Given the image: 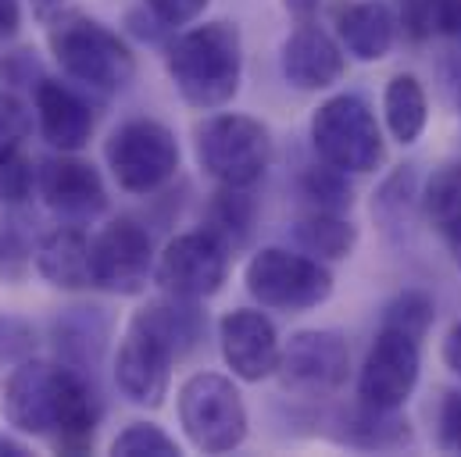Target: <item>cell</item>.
Wrapping results in <instances>:
<instances>
[{
    "instance_id": "1",
    "label": "cell",
    "mask_w": 461,
    "mask_h": 457,
    "mask_svg": "<svg viewBox=\"0 0 461 457\" xmlns=\"http://www.w3.org/2000/svg\"><path fill=\"white\" fill-rule=\"evenodd\" d=\"M4 418L18 433L47 440L58 454H86L97 433V400L76 368L25 357L7 375Z\"/></svg>"
},
{
    "instance_id": "2",
    "label": "cell",
    "mask_w": 461,
    "mask_h": 457,
    "mask_svg": "<svg viewBox=\"0 0 461 457\" xmlns=\"http://www.w3.org/2000/svg\"><path fill=\"white\" fill-rule=\"evenodd\" d=\"M201 333L204 318L197 300L165 293L161 300L143 304L129 318L115 354V382L122 397H129L136 408H161L168 397L172 364L197 346Z\"/></svg>"
},
{
    "instance_id": "3",
    "label": "cell",
    "mask_w": 461,
    "mask_h": 457,
    "mask_svg": "<svg viewBox=\"0 0 461 457\" xmlns=\"http://www.w3.org/2000/svg\"><path fill=\"white\" fill-rule=\"evenodd\" d=\"M168 79L190 108L212 112L230 104L243 79V40L232 22H204L179 32L165 54Z\"/></svg>"
},
{
    "instance_id": "4",
    "label": "cell",
    "mask_w": 461,
    "mask_h": 457,
    "mask_svg": "<svg viewBox=\"0 0 461 457\" xmlns=\"http://www.w3.org/2000/svg\"><path fill=\"white\" fill-rule=\"evenodd\" d=\"M47 47L61 72L90 90L118 94L136 76V58L129 43L86 11H54L47 18Z\"/></svg>"
},
{
    "instance_id": "5",
    "label": "cell",
    "mask_w": 461,
    "mask_h": 457,
    "mask_svg": "<svg viewBox=\"0 0 461 457\" xmlns=\"http://www.w3.org/2000/svg\"><path fill=\"white\" fill-rule=\"evenodd\" d=\"M247 293L272 311H312L330 300L333 272L308 254H294L286 246H261L243 268Z\"/></svg>"
},
{
    "instance_id": "6",
    "label": "cell",
    "mask_w": 461,
    "mask_h": 457,
    "mask_svg": "<svg viewBox=\"0 0 461 457\" xmlns=\"http://www.w3.org/2000/svg\"><path fill=\"white\" fill-rule=\"evenodd\" d=\"M312 147L319 161L340 168L347 175L375 172L386 157L383 129L375 114L354 94H340L319 104V112L312 114Z\"/></svg>"
},
{
    "instance_id": "7",
    "label": "cell",
    "mask_w": 461,
    "mask_h": 457,
    "mask_svg": "<svg viewBox=\"0 0 461 457\" xmlns=\"http://www.w3.org/2000/svg\"><path fill=\"white\" fill-rule=\"evenodd\" d=\"M197 161L219 186H254L272 165V132L250 114H215L197 129Z\"/></svg>"
},
{
    "instance_id": "8",
    "label": "cell",
    "mask_w": 461,
    "mask_h": 457,
    "mask_svg": "<svg viewBox=\"0 0 461 457\" xmlns=\"http://www.w3.org/2000/svg\"><path fill=\"white\" fill-rule=\"evenodd\" d=\"M179 426L204 454H230L247 440V408L232 379L197 372L179 386Z\"/></svg>"
},
{
    "instance_id": "9",
    "label": "cell",
    "mask_w": 461,
    "mask_h": 457,
    "mask_svg": "<svg viewBox=\"0 0 461 457\" xmlns=\"http://www.w3.org/2000/svg\"><path fill=\"white\" fill-rule=\"evenodd\" d=\"M108 168L125 193H154L179 168V143L168 125L154 118L122 121L104 143Z\"/></svg>"
},
{
    "instance_id": "10",
    "label": "cell",
    "mask_w": 461,
    "mask_h": 457,
    "mask_svg": "<svg viewBox=\"0 0 461 457\" xmlns=\"http://www.w3.org/2000/svg\"><path fill=\"white\" fill-rule=\"evenodd\" d=\"M226 272H230V246L208 228L168 239V246L154 261V282L168 297H183V300L215 297L226 282Z\"/></svg>"
},
{
    "instance_id": "11",
    "label": "cell",
    "mask_w": 461,
    "mask_h": 457,
    "mask_svg": "<svg viewBox=\"0 0 461 457\" xmlns=\"http://www.w3.org/2000/svg\"><path fill=\"white\" fill-rule=\"evenodd\" d=\"M347 368H350V346L340 333L301 329L283 346L276 375H279L286 393L304 397V400H319V397H333L344 386Z\"/></svg>"
},
{
    "instance_id": "12",
    "label": "cell",
    "mask_w": 461,
    "mask_h": 457,
    "mask_svg": "<svg viewBox=\"0 0 461 457\" xmlns=\"http://www.w3.org/2000/svg\"><path fill=\"white\" fill-rule=\"evenodd\" d=\"M419 368H422L419 340L408 336L404 329L383 326L357 372V400L383 411H401L419 386Z\"/></svg>"
},
{
    "instance_id": "13",
    "label": "cell",
    "mask_w": 461,
    "mask_h": 457,
    "mask_svg": "<svg viewBox=\"0 0 461 457\" xmlns=\"http://www.w3.org/2000/svg\"><path fill=\"white\" fill-rule=\"evenodd\" d=\"M90 268H94V286L97 290H108L115 297L143 293L147 279L154 275L150 232L132 219L108 222L90 239Z\"/></svg>"
},
{
    "instance_id": "14",
    "label": "cell",
    "mask_w": 461,
    "mask_h": 457,
    "mask_svg": "<svg viewBox=\"0 0 461 457\" xmlns=\"http://www.w3.org/2000/svg\"><path fill=\"white\" fill-rule=\"evenodd\" d=\"M36 190L54 215H61L76 226L104 215V208H108V190H104L101 172L90 161H79L72 154L47 157L36 168Z\"/></svg>"
},
{
    "instance_id": "15",
    "label": "cell",
    "mask_w": 461,
    "mask_h": 457,
    "mask_svg": "<svg viewBox=\"0 0 461 457\" xmlns=\"http://www.w3.org/2000/svg\"><path fill=\"white\" fill-rule=\"evenodd\" d=\"M219 343L232 375L243 382H261L279 372V357H283L279 333L261 311H250V308L230 311L219 322Z\"/></svg>"
},
{
    "instance_id": "16",
    "label": "cell",
    "mask_w": 461,
    "mask_h": 457,
    "mask_svg": "<svg viewBox=\"0 0 461 457\" xmlns=\"http://www.w3.org/2000/svg\"><path fill=\"white\" fill-rule=\"evenodd\" d=\"M279 61L283 76L297 90H330L347 68L340 43L322 25H297L283 43Z\"/></svg>"
},
{
    "instance_id": "17",
    "label": "cell",
    "mask_w": 461,
    "mask_h": 457,
    "mask_svg": "<svg viewBox=\"0 0 461 457\" xmlns=\"http://www.w3.org/2000/svg\"><path fill=\"white\" fill-rule=\"evenodd\" d=\"M32 104H36V121H40V132L43 139L61 150V154H76L90 143L94 136V112L90 104L65 83L58 79H40L36 83V94H32Z\"/></svg>"
},
{
    "instance_id": "18",
    "label": "cell",
    "mask_w": 461,
    "mask_h": 457,
    "mask_svg": "<svg viewBox=\"0 0 461 457\" xmlns=\"http://www.w3.org/2000/svg\"><path fill=\"white\" fill-rule=\"evenodd\" d=\"M337 32L350 58L383 61L397 40V14L386 0H357L337 11Z\"/></svg>"
},
{
    "instance_id": "19",
    "label": "cell",
    "mask_w": 461,
    "mask_h": 457,
    "mask_svg": "<svg viewBox=\"0 0 461 457\" xmlns=\"http://www.w3.org/2000/svg\"><path fill=\"white\" fill-rule=\"evenodd\" d=\"M36 272L58 290H90L94 286L90 236L76 222L47 232L36 246Z\"/></svg>"
},
{
    "instance_id": "20",
    "label": "cell",
    "mask_w": 461,
    "mask_h": 457,
    "mask_svg": "<svg viewBox=\"0 0 461 457\" xmlns=\"http://www.w3.org/2000/svg\"><path fill=\"white\" fill-rule=\"evenodd\" d=\"M383 114H386V129L397 143H415L426 129V118H429V104H426V90L415 76L401 72L386 83V94H383Z\"/></svg>"
},
{
    "instance_id": "21",
    "label": "cell",
    "mask_w": 461,
    "mask_h": 457,
    "mask_svg": "<svg viewBox=\"0 0 461 457\" xmlns=\"http://www.w3.org/2000/svg\"><path fill=\"white\" fill-rule=\"evenodd\" d=\"M294 236H297V243L308 254L326 257V261H344V257H350V250L357 246V226L347 222L340 211H319V208H312L308 215L297 219Z\"/></svg>"
},
{
    "instance_id": "22",
    "label": "cell",
    "mask_w": 461,
    "mask_h": 457,
    "mask_svg": "<svg viewBox=\"0 0 461 457\" xmlns=\"http://www.w3.org/2000/svg\"><path fill=\"white\" fill-rule=\"evenodd\" d=\"M426 222L437 228L461 257V165H444L429 175L422 193Z\"/></svg>"
},
{
    "instance_id": "23",
    "label": "cell",
    "mask_w": 461,
    "mask_h": 457,
    "mask_svg": "<svg viewBox=\"0 0 461 457\" xmlns=\"http://www.w3.org/2000/svg\"><path fill=\"white\" fill-rule=\"evenodd\" d=\"M344 440L365 451H390L411 444V429L408 418H401L397 411H383L357 400V408L344 418Z\"/></svg>"
},
{
    "instance_id": "24",
    "label": "cell",
    "mask_w": 461,
    "mask_h": 457,
    "mask_svg": "<svg viewBox=\"0 0 461 457\" xmlns=\"http://www.w3.org/2000/svg\"><path fill=\"white\" fill-rule=\"evenodd\" d=\"M258 204L247 193V186H219L215 197L208 201V232L219 236L226 246H240L247 243L250 226H254Z\"/></svg>"
},
{
    "instance_id": "25",
    "label": "cell",
    "mask_w": 461,
    "mask_h": 457,
    "mask_svg": "<svg viewBox=\"0 0 461 457\" xmlns=\"http://www.w3.org/2000/svg\"><path fill=\"white\" fill-rule=\"evenodd\" d=\"M301 193L312 201V208L319 211H340L344 215L354 201L350 193V183H347V172L333 168V165H312L304 175H301Z\"/></svg>"
},
{
    "instance_id": "26",
    "label": "cell",
    "mask_w": 461,
    "mask_h": 457,
    "mask_svg": "<svg viewBox=\"0 0 461 457\" xmlns=\"http://www.w3.org/2000/svg\"><path fill=\"white\" fill-rule=\"evenodd\" d=\"M115 457H176L179 444L154 422H129L115 440H112Z\"/></svg>"
},
{
    "instance_id": "27",
    "label": "cell",
    "mask_w": 461,
    "mask_h": 457,
    "mask_svg": "<svg viewBox=\"0 0 461 457\" xmlns=\"http://www.w3.org/2000/svg\"><path fill=\"white\" fill-rule=\"evenodd\" d=\"M433 315H437L433 300H429L426 293H419V290H408V293H401V297H393V300L386 304L383 326L404 329L408 336L422 340V336L429 333V326H433Z\"/></svg>"
},
{
    "instance_id": "28",
    "label": "cell",
    "mask_w": 461,
    "mask_h": 457,
    "mask_svg": "<svg viewBox=\"0 0 461 457\" xmlns=\"http://www.w3.org/2000/svg\"><path fill=\"white\" fill-rule=\"evenodd\" d=\"M411 197H415V172H411V165H404V168H397V172L383 183V190L375 193L372 211L383 219L386 228H397V226H404V215H408Z\"/></svg>"
},
{
    "instance_id": "29",
    "label": "cell",
    "mask_w": 461,
    "mask_h": 457,
    "mask_svg": "<svg viewBox=\"0 0 461 457\" xmlns=\"http://www.w3.org/2000/svg\"><path fill=\"white\" fill-rule=\"evenodd\" d=\"M32 257H36L32 239L25 236V228L18 222L7 219L0 226V279L4 282H22L32 268Z\"/></svg>"
},
{
    "instance_id": "30",
    "label": "cell",
    "mask_w": 461,
    "mask_h": 457,
    "mask_svg": "<svg viewBox=\"0 0 461 457\" xmlns=\"http://www.w3.org/2000/svg\"><path fill=\"white\" fill-rule=\"evenodd\" d=\"M29 132H32V112L25 108V101L14 97L11 90H0V161L18 154Z\"/></svg>"
},
{
    "instance_id": "31",
    "label": "cell",
    "mask_w": 461,
    "mask_h": 457,
    "mask_svg": "<svg viewBox=\"0 0 461 457\" xmlns=\"http://www.w3.org/2000/svg\"><path fill=\"white\" fill-rule=\"evenodd\" d=\"M32 190H36V172H32L29 157H22V150L11 154L7 161H0V204L18 208L32 197Z\"/></svg>"
},
{
    "instance_id": "32",
    "label": "cell",
    "mask_w": 461,
    "mask_h": 457,
    "mask_svg": "<svg viewBox=\"0 0 461 457\" xmlns=\"http://www.w3.org/2000/svg\"><path fill=\"white\" fill-rule=\"evenodd\" d=\"M32 350H36V329L22 318L0 315V364H18L32 357Z\"/></svg>"
},
{
    "instance_id": "33",
    "label": "cell",
    "mask_w": 461,
    "mask_h": 457,
    "mask_svg": "<svg viewBox=\"0 0 461 457\" xmlns=\"http://www.w3.org/2000/svg\"><path fill=\"white\" fill-rule=\"evenodd\" d=\"M150 7V14L161 22V25H190L204 14L208 0H143Z\"/></svg>"
},
{
    "instance_id": "34",
    "label": "cell",
    "mask_w": 461,
    "mask_h": 457,
    "mask_svg": "<svg viewBox=\"0 0 461 457\" xmlns=\"http://www.w3.org/2000/svg\"><path fill=\"white\" fill-rule=\"evenodd\" d=\"M440 447L461 454V390L447 393L440 404Z\"/></svg>"
},
{
    "instance_id": "35",
    "label": "cell",
    "mask_w": 461,
    "mask_h": 457,
    "mask_svg": "<svg viewBox=\"0 0 461 457\" xmlns=\"http://www.w3.org/2000/svg\"><path fill=\"white\" fill-rule=\"evenodd\" d=\"M437 29L461 40V0H437Z\"/></svg>"
},
{
    "instance_id": "36",
    "label": "cell",
    "mask_w": 461,
    "mask_h": 457,
    "mask_svg": "<svg viewBox=\"0 0 461 457\" xmlns=\"http://www.w3.org/2000/svg\"><path fill=\"white\" fill-rule=\"evenodd\" d=\"M22 25V0H0V43H7Z\"/></svg>"
},
{
    "instance_id": "37",
    "label": "cell",
    "mask_w": 461,
    "mask_h": 457,
    "mask_svg": "<svg viewBox=\"0 0 461 457\" xmlns=\"http://www.w3.org/2000/svg\"><path fill=\"white\" fill-rule=\"evenodd\" d=\"M286 11L297 18V25H319L322 0H286Z\"/></svg>"
},
{
    "instance_id": "38",
    "label": "cell",
    "mask_w": 461,
    "mask_h": 457,
    "mask_svg": "<svg viewBox=\"0 0 461 457\" xmlns=\"http://www.w3.org/2000/svg\"><path fill=\"white\" fill-rule=\"evenodd\" d=\"M444 364L461 375V322L458 326H451V333H447V340H444Z\"/></svg>"
},
{
    "instance_id": "39",
    "label": "cell",
    "mask_w": 461,
    "mask_h": 457,
    "mask_svg": "<svg viewBox=\"0 0 461 457\" xmlns=\"http://www.w3.org/2000/svg\"><path fill=\"white\" fill-rule=\"evenodd\" d=\"M444 86H447L451 101L461 108V58H447L444 61Z\"/></svg>"
},
{
    "instance_id": "40",
    "label": "cell",
    "mask_w": 461,
    "mask_h": 457,
    "mask_svg": "<svg viewBox=\"0 0 461 457\" xmlns=\"http://www.w3.org/2000/svg\"><path fill=\"white\" fill-rule=\"evenodd\" d=\"M25 454H29L25 444H18V440H11V436L0 433V457H25Z\"/></svg>"
},
{
    "instance_id": "41",
    "label": "cell",
    "mask_w": 461,
    "mask_h": 457,
    "mask_svg": "<svg viewBox=\"0 0 461 457\" xmlns=\"http://www.w3.org/2000/svg\"><path fill=\"white\" fill-rule=\"evenodd\" d=\"M61 4H65V0H32V7H36L40 18H50L54 11H61Z\"/></svg>"
}]
</instances>
